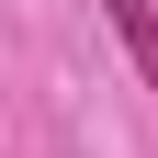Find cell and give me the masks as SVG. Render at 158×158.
I'll return each instance as SVG.
<instances>
[{
	"label": "cell",
	"instance_id": "1",
	"mask_svg": "<svg viewBox=\"0 0 158 158\" xmlns=\"http://www.w3.org/2000/svg\"><path fill=\"white\" fill-rule=\"evenodd\" d=\"M102 23L124 34V56H135V68H158V11H147V0H102Z\"/></svg>",
	"mask_w": 158,
	"mask_h": 158
}]
</instances>
